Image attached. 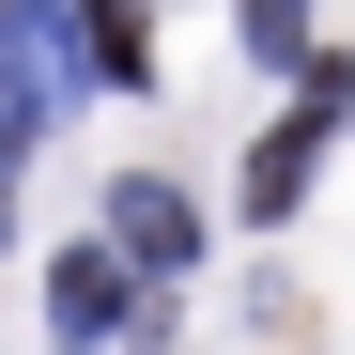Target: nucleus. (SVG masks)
I'll use <instances>...</instances> for the list:
<instances>
[{"label":"nucleus","instance_id":"nucleus-5","mask_svg":"<svg viewBox=\"0 0 355 355\" xmlns=\"http://www.w3.org/2000/svg\"><path fill=\"white\" fill-rule=\"evenodd\" d=\"M232 31H248V62H309V0H232Z\"/></svg>","mask_w":355,"mask_h":355},{"label":"nucleus","instance_id":"nucleus-1","mask_svg":"<svg viewBox=\"0 0 355 355\" xmlns=\"http://www.w3.org/2000/svg\"><path fill=\"white\" fill-rule=\"evenodd\" d=\"M46 108H78V31L62 0H16L0 16V124H46Z\"/></svg>","mask_w":355,"mask_h":355},{"label":"nucleus","instance_id":"nucleus-4","mask_svg":"<svg viewBox=\"0 0 355 355\" xmlns=\"http://www.w3.org/2000/svg\"><path fill=\"white\" fill-rule=\"evenodd\" d=\"M46 309H62V340H124V263H108V248L46 263Z\"/></svg>","mask_w":355,"mask_h":355},{"label":"nucleus","instance_id":"nucleus-2","mask_svg":"<svg viewBox=\"0 0 355 355\" xmlns=\"http://www.w3.org/2000/svg\"><path fill=\"white\" fill-rule=\"evenodd\" d=\"M186 248H201V216L170 201V186H108V263H139V278H170Z\"/></svg>","mask_w":355,"mask_h":355},{"label":"nucleus","instance_id":"nucleus-3","mask_svg":"<svg viewBox=\"0 0 355 355\" xmlns=\"http://www.w3.org/2000/svg\"><path fill=\"white\" fill-rule=\"evenodd\" d=\"M78 62H93L108 93H139V78H155V16H139V0H78Z\"/></svg>","mask_w":355,"mask_h":355}]
</instances>
